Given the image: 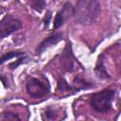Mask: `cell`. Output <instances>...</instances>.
Here are the masks:
<instances>
[{
  "instance_id": "obj_16",
  "label": "cell",
  "mask_w": 121,
  "mask_h": 121,
  "mask_svg": "<svg viewBox=\"0 0 121 121\" xmlns=\"http://www.w3.org/2000/svg\"><path fill=\"white\" fill-rule=\"evenodd\" d=\"M52 17H53V12H52V10H51V9H47L46 12H45V15H44V17H43V20L44 29L48 28V26H50Z\"/></svg>"
},
{
  "instance_id": "obj_3",
  "label": "cell",
  "mask_w": 121,
  "mask_h": 121,
  "mask_svg": "<svg viewBox=\"0 0 121 121\" xmlns=\"http://www.w3.org/2000/svg\"><path fill=\"white\" fill-rule=\"evenodd\" d=\"M60 65L62 69L67 73H73L84 68L82 64L75 57L72 48V43L69 40L66 42V44L60 55Z\"/></svg>"
},
{
  "instance_id": "obj_5",
  "label": "cell",
  "mask_w": 121,
  "mask_h": 121,
  "mask_svg": "<svg viewBox=\"0 0 121 121\" xmlns=\"http://www.w3.org/2000/svg\"><path fill=\"white\" fill-rule=\"evenodd\" d=\"M23 24L21 20L11 14H6L0 20V39L7 38L21 29Z\"/></svg>"
},
{
  "instance_id": "obj_11",
  "label": "cell",
  "mask_w": 121,
  "mask_h": 121,
  "mask_svg": "<svg viewBox=\"0 0 121 121\" xmlns=\"http://www.w3.org/2000/svg\"><path fill=\"white\" fill-rule=\"evenodd\" d=\"M57 91L58 92H60V93L67 92V93H69V95L74 94L71 84L68 83L67 79L63 76H60L58 78V81H57Z\"/></svg>"
},
{
  "instance_id": "obj_9",
  "label": "cell",
  "mask_w": 121,
  "mask_h": 121,
  "mask_svg": "<svg viewBox=\"0 0 121 121\" xmlns=\"http://www.w3.org/2000/svg\"><path fill=\"white\" fill-rule=\"evenodd\" d=\"M72 89H73V92L74 94L75 93H78L79 91H84V90H89V89H93L95 84L92 81H88L86 80L84 78L80 77V76H76L74 78H73V81H72Z\"/></svg>"
},
{
  "instance_id": "obj_17",
  "label": "cell",
  "mask_w": 121,
  "mask_h": 121,
  "mask_svg": "<svg viewBox=\"0 0 121 121\" xmlns=\"http://www.w3.org/2000/svg\"><path fill=\"white\" fill-rule=\"evenodd\" d=\"M0 80L2 81V83H3V85H4L5 88H8V87H9V84H7V83H8V78H7L6 76L0 75Z\"/></svg>"
},
{
  "instance_id": "obj_6",
  "label": "cell",
  "mask_w": 121,
  "mask_h": 121,
  "mask_svg": "<svg viewBox=\"0 0 121 121\" xmlns=\"http://www.w3.org/2000/svg\"><path fill=\"white\" fill-rule=\"evenodd\" d=\"M74 13V6L70 2H65L61 9L57 11L54 21H53V29L57 30L60 28L70 18L73 17Z\"/></svg>"
},
{
  "instance_id": "obj_10",
  "label": "cell",
  "mask_w": 121,
  "mask_h": 121,
  "mask_svg": "<svg viewBox=\"0 0 121 121\" xmlns=\"http://www.w3.org/2000/svg\"><path fill=\"white\" fill-rule=\"evenodd\" d=\"M60 111L55 109V108H52L51 106H47L43 113H42V118L43 120H46V121H53V120H57L60 118Z\"/></svg>"
},
{
  "instance_id": "obj_12",
  "label": "cell",
  "mask_w": 121,
  "mask_h": 121,
  "mask_svg": "<svg viewBox=\"0 0 121 121\" xmlns=\"http://www.w3.org/2000/svg\"><path fill=\"white\" fill-rule=\"evenodd\" d=\"M25 54H26V52L22 51V50H13V51H9V52L3 53L0 56V65L4 64L8 60H10L12 59H16V58H18L20 56H23Z\"/></svg>"
},
{
  "instance_id": "obj_2",
  "label": "cell",
  "mask_w": 121,
  "mask_h": 121,
  "mask_svg": "<svg viewBox=\"0 0 121 121\" xmlns=\"http://www.w3.org/2000/svg\"><path fill=\"white\" fill-rule=\"evenodd\" d=\"M116 95V90L114 88H105L101 91L95 92L91 95L89 103L90 106L96 112L100 113L108 112L112 108V102Z\"/></svg>"
},
{
  "instance_id": "obj_13",
  "label": "cell",
  "mask_w": 121,
  "mask_h": 121,
  "mask_svg": "<svg viewBox=\"0 0 121 121\" xmlns=\"http://www.w3.org/2000/svg\"><path fill=\"white\" fill-rule=\"evenodd\" d=\"M29 60V57L27 56V54H25L23 56H20L18 58H16V60L15 61H12L10 63H9V70L13 71L15 69H17L19 66H21L22 64H25V63H27Z\"/></svg>"
},
{
  "instance_id": "obj_4",
  "label": "cell",
  "mask_w": 121,
  "mask_h": 121,
  "mask_svg": "<svg viewBox=\"0 0 121 121\" xmlns=\"http://www.w3.org/2000/svg\"><path fill=\"white\" fill-rule=\"evenodd\" d=\"M26 94L33 98H40L47 95L51 91V86L49 82H43L34 77H28L26 81Z\"/></svg>"
},
{
  "instance_id": "obj_8",
  "label": "cell",
  "mask_w": 121,
  "mask_h": 121,
  "mask_svg": "<svg viewBox=\"0 0 121 121\" xmlns=\"http://www.w3.org/2000/svg\"><path fill=\"white\" fill-rule=\"evenodd\" d=\"M94 73L96 78L100 79V80H109L112 79V76L111 74L108 72V70L106 69V66L104 64V55L101 54L97 57V60L94 69Z\"/></svg>"
},
{
  "instance_id": "obj_15",
  "label": "cell",
  "mask_w": 121,
  "mask_h": 121,
  "mask_svg": "<svg viewBox=\"0 0 121 121\" xmlns=\"http://www.w3.org/2000/svg\"><path fill=\"white\" fill-rule=\"evenodd\" d=\"M1 120H21V117L18 113L11 111H4L0 113Z\"/></svg>"
},
{
  "instance_id": "obj_7",
  "label": "cell",
  "mask_w": 121,
  "mask_h": 121,
  "mask_svg": "<svg viewBox=\"0 0 121 121\" xmlns=\"http://www.w3.org/2000/svg\"><path fill=\"white\" fill-rule=\"evenodd\" d=\"M62 40H63V33L62 32H53V33L49 34L47 37H45L38 44V46L36 48V54L37 55L43 54L48 48L57 45Z\"/></svg>"
},
{
  "instance_id": "obj_1",
  "label": "cell",
  "mask_w": 121,
  "mask_h": 121,
  "mask_svg": "<svg viewBox=\"0 0 121 121\" xmlns=\"http://www.w3.org/2000/svg\"><path fill=\"white\" fill-rule=\"evenodd\" d=\"M101 13L99 0H77L74 6V22L78 26H90Z\"/></svg>"
},
{
  "instance_id": "obj_14",
  "label": "cell",
  "mask_w": 121,
  "mask_h": 121,
  "mask_svg": "<svg viewBox=\"0 0 121 121\" xmlns=\"http://www.w3.org/2000/svg\"><path fill=\"white\" fill-rule=\"evenodd\" d=\"M28 5L32 9L41 13L46 7V0H27Z\"/></svg>"
}]
</instances>
